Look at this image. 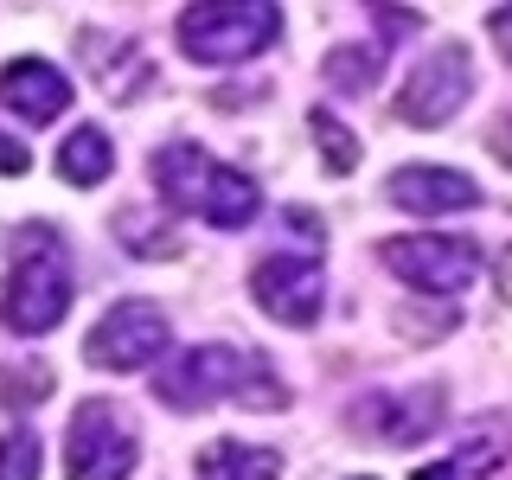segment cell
<instances>
[{
	"label": "cell",
	"mask_w": 512,
	"mask_h": 480,
	"mask_svg": "<svg viewBox=\"0 0 512 480\" xmlns=\"http://www.w3.org/2000/svg\"><path fill=\"white\" fill-rule=\"evenodd\" d=\"M154 186L173 212H192V218L218 224V231H244L263 212V192H256L250 173L224 167V160H212L205 148H192V141H167L154 154Z\"/></svg>",
	"instance_id": "cell-1"
},
{
	"label": "cell",
	"mask_w": 512,
	"mask_h": 480,
	"mask_svg": "<svg viewBox=\"0 0 512 480\" xmlns=\"http://www.w3.org/2000/svg\"><path fill=\"white\" fill-rule=\"evenodd\" d=\"M154 397L167 410H205L212 397H244V404H263V410L288 404L269 359H250L237 346H186L173 365L154 372Z\"/></svg>",
	"instance_id": "cell-2"
},
{
	"label": "cell",
	"mask_w": 512,
	"mask_h": 480,
	"mask_svg": "<svg viewBox=\"0 0 512 480\" xmlns=\"http://www.w3.org/2000/svg\"><path fill=\"white\" fill-rule=\"evenodd\" d=\"M13 333H52L71 314V256L52 224H20L13 231V269H7V295H0Z\"/></svg>",
	"instance_id": "cell-3"
},
{
	"label": "cell",
	"mask_w": 512,
	"mask_h": 480,
	"mask_svg": "<svg viewBox=\"0 0 512 480\" xmlns=\"http://www.w3.org/2000/svg\"><path fill=\"white\" fill-rule=\"evenodd\" d=\"M282 13L263 0H231V7H186L180 13V45L199 64H244L263 45H276Z\"/></svg>",
	"instance_id": "cell-4"
},
{
	"label": "cell",
	"mask_w": 512,
	"mask_h": 480,
	"mask_svg": "<svg viewBox=\"0 0 512 480\" xmlns=\"http://www.w3.org/2000/svg\"><path fill=\"white\" fill-rule=\"evenodd\" d=\"M135 455H141V442L116 404H103V397L77 404L71 429H64V474L71 480H128Z\"/></svg>",
	"instance_id": "cell-5"
},
{
	"label": "cell",
	"mask_w": 512,
	"mask_h": 480,
	"mask_svg": "<svg viewBox=\"0 0 512 480\" xmlns=\"http://www.w3.org/2000/svg\"><path fill=\"white\" fill-rule=\"evenodd\" d=\"M378 256H384V263H391L410 288H429V295H455V288H468V282H474V269H480L474 237H448V231L391 237V244H384Z\"/></svg>",
	"instance_id": "cell-6"
},
{
	"label": "cell",
	"mask_w": 512,
	"mask_h": 480,
	"mask_svg": "<svg viewBox=\"0 0 512 480\" xmlns=\"http://www.w3.org/2000/svg\"><path fill=\"white\" fill-rule=\"evenodd\" d=\"M468 90H474L468 52H461V45H436L429 58L410 64L404 90H397V116L410 128H442L461 103H468Z\"/></svg>",
	"instance_id": "cell-7"
},
{
	"label": "cell",
	"mask_w": 512,
	"mask_h": 480,
	"mask_svg": "<svg viewBox=\"0 0 512 480\" xmlns=\"http://www.w3.org/2000/svg\"><path fill=\"white\" fill-rule=\"evenodd\" d=\"M160 352H167V314L154 301H116L84 340V359L103 372H135V365H154Z\"/></svg>",
	"instance_id": "cell-8"
},
{
	"label": "cell",
	"mask_w": 512,
	"mask_h": 480,
	"mask_svg": "<svg viewBox=\"0 0 512 480\" xmlns=\"http://www.w3.org/2000/svg\"><path fill=\"white\" fill-rule=\"evenodd\" d=\"M250 295L269 320L308 327L320 314V301H327V276H320L314 256H263V263L250 269Z\"/></svg>",
	"instance_id": "cell-9"
},
{
	"label": "cell",
	"mask_w": 512,
	"mask_h": 480,
	"mask_svg": "<svg viewBox=\"0 0 512 480\" xmlns=\"http://www.w3.org/2000/svg\"><path fill=\"white\" fill-rule=\"evenodd\" d=\"M0 109H13V116L32 122V128H45L71 109V77L45 58H20V64L0 71Z\"/></svg>",
	"instance_id": "cell-10"
},
{
	"label": "cell",
	"mask_w": 512,
	"mask_h": 480,
	"mask_svg": "<svg viewBox=\"0 0 512 480\" xmlns=\"http://www.w3.org/2000/svg\"><path fill=\"white\" fill-rule=\"evenodd\" d=\"M359 423L378 442H423L442 423V391L436 384H423V391H372L359 404Z\"/></svg>",
	"instance_id": "cell-11"
},
{
	"label": "cell",
	"mask_w": 512,
	"mask_h": 480,
	"mask_svg": "<svg viewBox=\"0 0 512 480\" xmlns=\"http://www.w3.org/2000/svg\"><path fill=\"white\" fill-rule=\"evenodd\" d=\"M384 192H391L397 212H423V218L468 212V205L480 199V186L468 180V173H455V167H397L391 180H384Z\"/></svg>",
	"instance_id": "cell-12"
},
{
	"label": "cell",
	"mask_w": 512,
	"mask_h": 480,
	"mask_svg": "<svg viewBox=\"0 0 512 480\" xmlns=\"http://www.w3.org/2000/svg\"><path fill=\"white\" fill-rule=\"evenodd\" d=\"M199 480H282V455L256 442H212L199 455Z\"/></svg>",
	"instance_id": "cell-13"
},
{
	"label": "cell",
	"mask_w": 512,
	"mask_h": 480,
	"mask_svg": "<svg viewBox=\"0 0 512 480\" xmlns=\"http://www.w3.org/2000/svg\"><path fill=\"white\" fill-rule=\"evenodd\" d=\"M58 173L71 186H103L109 173H116V148H109L103 128H71L58 148Z\"/></svg>",
	"instance_id": "cell-14"
},
{
	"label": "cell",
	"mask_w": 512,
	"mask_h": 480,
	"mask_svg": "<svg viewBox=\"0 0 512 480\" xmlns=\"http://www.w3.org/2000/svg\"><path fill=\"white\" fill-rule=\"evenodd\" d=\"M327 84L333 90H372L378 84V45H340L327 58Z\"/></svg>",
	"instance_id": "cell-15"
},
{
	"label": "cell",
	"mask_w": 512,
	"mask_h": 480,
	"mask_svg": "<svg viewBox=\"0 0 512 480\" xmlns=\"http://www.w3.org/2000/svg\"><path fill=\"white\" fill-rule=\"evenodd\" d=\"M308 128H314V141H320V160H327V173H352V167H359V141H352L346 128L327 116V109H308Z\"/></svg>",
	"instance_id": "cell-16"
},
{
	"label": "cell",
	"mask_w": 512,
	"mask_h": 480,
	"mask_svg": "<svg viewBox=\"0 0 512 480\" xmlns=\"http://www.w3.org/2000/svg\"><path fill=\"white\" fill-rule=\"evenodd\" d=\"M0 480H39V436L32 429L0 436Z\"/></svg>",
	"instance_id": "cell-17"
},
{
	"label": "cell",
	"mask_w": 512,
	"mask_h": 480,
	"mask_svg": "<svg viewBox=\"0 0 512 480\" xmlns=\"http://www.w3.org/2000/svg\"><path fill=\"white\" fill-rule=\"evenodd\" d=\"M45 391H52V372H45V365H20V372H0V404H7V410L39 404Z\"/></svg>",
	"instance_id": "cell-18"
},
{
	"label": "cell",
	"mask_w": 512,
	"mask_h": 480,
	"mask_svg": "<svg viewBox=\"0 0 512 480\" xmlns=\"http://www.w3.org/2000/svg\"><path fill=\"white\" fill-rule=\"evenodd\" d=\"M116 231H122V244H135L141 256H154V250H160V256H173V231H160V224H141V218H135V205H128V212L116 218Z\"/></svg>",
	"instance_id": "cell-19"
},
{
	"label": "cell",
	"mask_w": 512,
	"mask_h": 480,
	"mask_svg": "<svg viewBox=\"0 0 512 480\" xmlns=\"http://www.w3.org/2000/svg\"><path fill=\"white\" fill-rule=\"evenodd\" d=\"M26 167H32V154L13 135H0V173H26Z\"/></svg>",
	"instance_id": "cell-20"
},
{
	"label": "cell",
	"mask_w": 512,
	"mask_h": 480,
	"mask_svg": "<svg viewBox=\"0 0 512 480\" xmlns=\"http://www.w3.org/2000/svg\"><path fill=\"white\" fill-rule=\"evenodd\" d=\"M493 39H500V52L512 58V13H493Z\"/></svg>",
	"instance_id": "cell-21"
},
{
	"label": "cell",
	"mask_w": 512,
	"mask_h": 480,
	"mask_svg": "<svg viewBox=\"0 0 512 480\" xmlns=\"http://www.w3.org/2000/svg\"><path fill=\"white\" fill-rule=\"evenodd\" d=\"M500 295H506V308H512V250L500 256Z\"/></svg>",
	"instance_id": "cell-22"
}]
</instances>
